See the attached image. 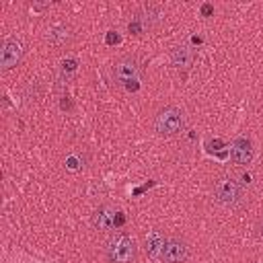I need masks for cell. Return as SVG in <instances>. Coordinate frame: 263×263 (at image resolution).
<instances>
[{
	"label": "cell",
	"instance_id": "1",
	"mask_svg": "<svg viewBox=\"0 0 263 263\" xmlns=\"http://www.w3.org/2000/svg\"><path fill=\"white\" fill-rule=\"evenodd\" d=\"M105 255L109 263H136L138 245L125 232H113L105 245Z\"/></svg>",
	"mask_w": 263,
	"mask_h": 263
},
{
	"label": "cell",
	"instance_id": "2",
	"mask_svg": "<svg viewBox=\"0 0 263 263\" xmlns=\"http://www.w3.org/2000/svg\"><path fill=\"white\" fill-rule=\"evenodd\" d=\"M185 125V115L179 107H162L158 113H156V119H154V129L160 134V136H175L183 129Z\"/></svg>",
	"mask_w": 263,
	"mask_h": 263
},
{
	"label": "cell",
	"instance_id": "3",
	"mask_svg": "<svg viewBox=\"0 0 263 263\" xmlns=\"http://www.w3.org/2000/svg\"><path fill=\"white\" fill-rule=\"evenodd\" d=\"M214 197L218 203L232 208V205L240 203V199H242V185L234 177L224 175V177L216 179V183H214Z\"/></svg>",
	"mask_w": 263,
	"mask_h": 263
},
{
	"label": "cell",
	"instance_id": "4",
	"mask_svg": "<svg viewBox=\"0 0 263 263\" xmlns=\"http://www.w3.org/2000/svg\"><path fill=\"white\" fill-rule=\"evenodd\" d=\"M164 263H183L187 257H189V247L185 240L177 238V236H171L164 240L162 249H160V255H158Z\"/></svg>",
	"mask_w": 263,
	"mask_h": 263
},
{
	"label": "cell",
	"instance_id": "5",
	"mask_svg": "<svg viewBox=\"0 0 263 263\" xmlns=\"http://www.w3.org/2000/svg\"><path fill=\"white\" fill-rule=\"evenodd\" d=\"M23 60V43L16 37H8L2 43L0 49V68L2 70H10L14 66H18Z\"/></svg>",
	"mask_w": 263,
	"mask_h": 263
},
{
	"label": "cell",
	"instance_id": "6",
	"mask_svg": "<svg viewBox=\"0 0 263 263\" xmlns=\"http://www.w3.org/2000/svg\"><path fill=\"white\" fill-rule=\"evenodd\" d=\"M140 72V64L134 55H121L113 64V78L117 82H136V76Z\"/></svg>",
	"mask_w": 263,
	"mask_h": 263
},
{
	"label": "cell",
	"instance_id": "7",
	"mask_svg": "<svg viewBox=\"0 0 263 263\" xmlns=\"http://www.w3.org/2000/svg\"><path fill=\"white\" fill-rule=\"evenodd\" d=\"M230 158L234 164H249L253 158V146L247 138H236L230 146Z\"/></svg>",
	"mask_w": 263,
	"mask_h": 263
},
{
	"label": "cell",
	"instance_id": "8",
	"mask_svg": "<svg viewBox=\"0 0 263 263\" xmlns=\"http://www.w3.org/2000/svg\"><path fill=\"white\" fill-rule=\"evenodd\" d=\"M115 210L111 205H101L92 214V224L97 230H113L115 228Z\"/></svg>",
	"mask_w": 263,
	"mask_h": 263
},
{
	"label": "cell",
	"instance_id": "9",
	"mask_svg": "<svg viewBox=\"0 0 263 263\" xmlns=\"http://www.w3.org/2000/svg\"><path fill=\"white\" fill-rule=\"evenodd\" d=\"M193 58H195V53H193V49L187 47V45H177V47H173V51H171V62H173V66H177L179 70L191 68Z\"/></svg>",
	"mask_w": 263,
	"mask_h": 263
},
{
	"label": "cell",
	"instance_id": "10",
	"mask_svg": "<svg viewBox=\"0 0 263 263\" xmlns=\"http://www.w3.org/2000/svg\"><path fill=\"white\" fill-rule=\"evenodd\" d=\"M70 37H72V33H70V29H68L66 25H55V27H51V29H49V35H47V39H49L53 45H64V43L70 41Z\"/></svg>",
	"mask_w": 263,
	"mask_h": 263
},
{
	"label": "cell",
	"instance_id": "11",
	"mask_svg": "<svg viewBox=\"0 0 263 263\" xmlns=\"http://www.w3.org/2000/svg\"><path fill=\"white\" fill-rule=\"evenodd\" d=\"M164 240H166V238L160 234V230H154V232H150V234L146 236V245H148V251H150L152 255H160V249H162Z\"/></svg>",
	"mask_w": 263,
	"mask_h": 263
},
{
	"label": "cell",
	"instance_id": "12",
	"mask_svg": "<svg viewBox=\"0 0 263 263\" xmlns=\"http://www.w3.org/2000/svg\"><path fill=\"white\" fill-rule=\"evenodd\" d=\"M76 66H78L76 60H64L62 70H64V74H72V72H76Z\"/></svg>",
	"mask_w": 263,
	"mask_h": 263
},
{
	"label": "cell",
	"instance_id": "13",
	"mask_svg": "<svg viewBox=\"0 0 263 263\" xmlns=\"http://www.w3.org/2000/svg\"><path fill=\"white\" fill-rule=\"evenodd\" d=\"M142 29H144V25H142V21H140V18L136 16V18H134V21L129 23V33H136V35H138V33L142 31Z\"/></svg>",
	"mask_w": 263,
	"mask_h": 263
},
{
	"label": "cell",
	"instance_id": "14",
	"mask_svg": "<svg viewBox=\"0 0 263 263\" xmlns=\"http://www.w3.org/2000/svg\"><path fill=\"white\" fill-rule=\"evenodd\" d=\"M107 43H109V45L119 43V35H117L115 31H109V33H107Z\"/></svg>",
	"mask_w": 263,
	"mask_h": 263
},
{
	"label": "cell",
	"instance_id": "15",
	"mask_svg": "<svg viewBox=\"0 0 263 263\" xmlns=\"http://www.w3.org/2000/svg\"><path fill=\"white\" fill-rule=\"evenodd\" d=\"M123 224H125V216H123V212H117L115 214V228H119Z\"/></svg>",
	"mask_w": 263,
	"mask_h": 263
},
{
	"label": "cell",
	"instance_id": "16",
	"mask_svg": "<svg viewBox=\"0 0 263 263\" xmlns=\"http://www.w3.org/2000/svg\"><path fill=\"white\" fill-rule=\"evenodd\" d=\"M212 12H214V6H212V4H203V6H201V14H203V16H210Z\"/></svg>",
	"mask_w": 263,
	"mask_h": 263
},
{
	"label": "cell",
	"instance_id": "17",
	"mask_svg": "<svg viewBox=\"0 0 263 263\" xmlns=\"http://www.w3.org/2000/svg\"><path fill=\"white\" fill-rule=\"evenodd\" d=\"M222 146V140H214V142H208V148L210 150H218Z\"/></svg>",
	"mask_w": 263,
	"mask_h": 263
}]
</instances>
